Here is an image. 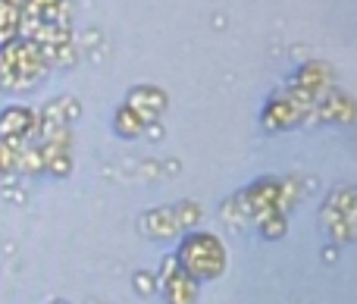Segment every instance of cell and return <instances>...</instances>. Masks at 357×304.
Returning <instances> with one entry per match:
<instances>
[{
    "label": "cell",
    "instance_id": "7",
    "mask_svg": "<svg viewBox=\"0 0 357 304\" xmlns=\"http://www.w3.org/2000/svg\"><path fill=\"white\" fill-rule=\"evenodd\" d=\"M19 19H22V6L13 0H0V47L19 38Z\"/></svg>",
    "mask_w": 357,
    "mask_h": 304
},
{
    "label": "cell",
    "instance_id": "11",
    "mask_svg": "<svg viewBox=\"0 0 357 304\" xmlns=\"http://www.w3.org/2000/svg\"><path fill=\"white\" fill-rule=\"evenodd\" d=\"M173 217H176V226L182 229V226H195L197 223V207L188 204V201H182V204L173 207Z\"/></svg>",
    "mask_w": 357,
    "mask_h": 304
},
{
    "label": "cell",
    "instance_id": "12",
    "mask_svg": "<svg viewBox=\"0 0 357 304\" xmlns=\"http://www.w3.org/2000/svg\"><path fill=\"white\" fill-rule=\"evenodd\" d=\"M3 195H6V198H10V201H13V204H22V201H25V195L19 192L16 185H10V182H6V185H3Z\"/></svg>",
    "mask_w": 357,
    "mask_h": 304
},
{
    "label": "cell",
    "instance_id": "5",
    "mask_svg": "<svg viewBox=\"0 0 357 304\" xmlns=\"http://www.w3.org/2000/svg\"><path fill=\"white\" fill-rule=\"evenodd\" d=\"M126 107H132V110H135L138 116L144 119V123L154 126V123H157V116H160V113L167 110V94H163L160 88L142 85V88H135V91L129 94V104H126Z\"/></svg>",
    "mask_w": 357,
    "mask_h": 304
},
{
    "label": "cell",
    "instance_id": "4",
    "mask_svg": "<svg viewBox=\"0 0 357 304\" xmlns=\"http://www.w3.org/2000/svg\"><path fill=\"white\" fill-rule=\"evenodd\" d=\"M35 129H38V113L31 107L13 104L0 113V138H25L35 142Z\"/></svg>",
    "mask_w": 357,
    "mask_h": 304
},
{
    "label": "cell",
    "instance_id": "2",
    "mask_svg": "<svg viewBox=\"0 0 357 304\" xmlns=\"http://www.w3.org/2000/svg\"><path fill=\"white\" fill-rule=\"evenodd\" d=\"M178 264L191 280H216L226 267V251H222L220 238L195 232L178 248Z\"/></svg>",
    "mask_w": 357,
    "mask_h": 304
},
{
    "label": "cell",
    "instance_id": "9",
    "mask_svg": "<svg viewBox=\"0 0 357 304\" xmlns=\"http://www.w3.org/2000/svg\"><path fill=\"white\" fill-rule=\"evenodd\" d=\"M144 119L138 116L132 107H123V110L116 113V119H113V129H116V135H123V138H135V135H142L144 132Z\"/></svg>",
    "mask_w": 357,
    "mask_h": 304
},
{
    "label": "cell",
    "instance_id": "3",
    "mask_svg": "<svg viewBox=\"0 0 357 304\" xmlns=\"http://www.w3.org/2000/svg\"><path fill=\"white\" fill-rule=\"evenodd\" d=\"M307 110L310 107L301 104V100L289 91L285 98H273L270 104H266L264 123H266V129H291V126H298L304 116H307Z\"/></svg>",
    "mask_w": 357,
    "mask_h": 304
},
{
    "label": "cell",
    "instance_id": "8",
    "mask_svg": "<svg viewBox=\"0 0 357 304\" xmlns=\"http://www.w3.org/2000/svg\"><path fill=\"white\" fill-rule=\"evenodd\" d=\"M142 220H148V223H157V226H148V229H144L151 238H169L178 229L176 217H173V207H167V211H151V213H144Z\"/></svg>",
    "mask_w": 357,
    "mask_h": 304
},
{
    "label": "cell",
    "instance_id": "1",
    "mask_svg": "<svg viewBox=\"0 0 357 304\" xmlns=\"http://www.w3.org/2000/svg\"><path fill=\"white\" fill-rule=\"evenodd\" d=\"M50 63L44 60L41 47L29 38H13L0 47V91L6 94H25L35 91L44 82Z\"/></svg>",
    "mask_w": 357,
    "mask_h": 304
},
{
    "label": "cell",
    "instance_id": "6",
    "mask_svg": "<svg viewBox=\"0 0 357 304\" xmlns=\"http://www.w3.org/2000/svg\"><path fill=\"white\" fill-rule=\"evenodd\" d=\"M167 267H169V273L163 276V292H167L169 304H191L195 301V292H197L195 280H191L182 267L176 270V261H169Z\"/></svg>",
    "mask_w": 357,
    "mask_h": 304
},
{
    "label": "cell",
    "instance_id": "10",
    "mask_svg": "<svg viewBox=\"0 0 357 304\" xmlns=\"http://www.w3.org/2000/svg\"><path fill=\"white\" fill-rule=\"evenodd\" d=\"M16 154L19 151H13L10 144L0 138V179H10V176L16 173Z\"/></svg>",
    "mask_w": 357,
    "mask_h": 304
},
{
    "label": "cell",
    "instance_id": "13",
    "mask_svg": "<svg viewBox=\"0 0 357 304\" xmlns=\"http://www.w3.org/2000/svg\"><path fill=\"white\" fill-rule=\"evenodd\" d=\"M56 304H63V301H56Z\"/></svg>",
    "mask_w": 357,
    "mask_h": 304
}]
</instances>
